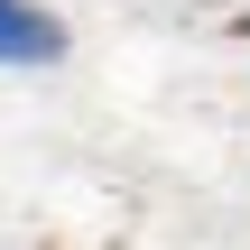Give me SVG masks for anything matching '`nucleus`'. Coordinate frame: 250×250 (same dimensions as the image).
<instances>
[{"label": "nucleus", "mask_w": 250, "mask_h": 250, "mask_svg": "<svg viewBox=\"0 0 250 250\" xmlns=\"http://www.w3.org/2000/svg\"><path fill=\"white\" fill-rule=\"evenodd\" d=\"M0 65H9V74L65 65V19H56L46 0H0Z\"/></svg>", "instance_id": "f257e3e1"}]
</instances>
